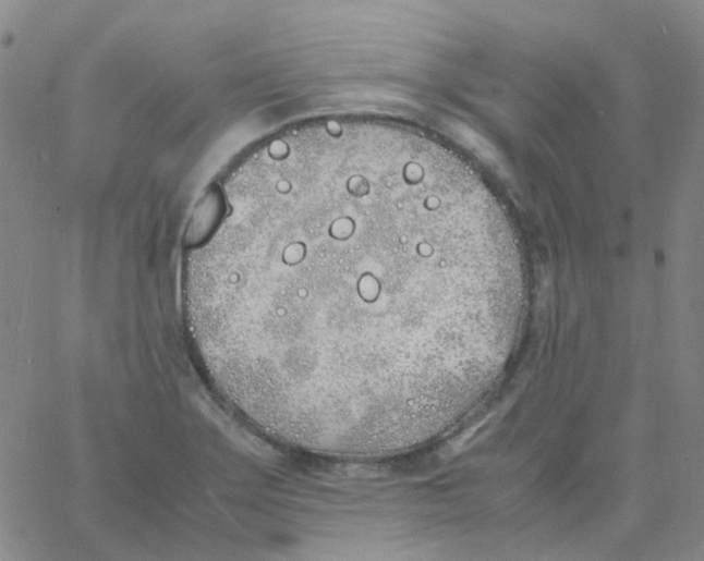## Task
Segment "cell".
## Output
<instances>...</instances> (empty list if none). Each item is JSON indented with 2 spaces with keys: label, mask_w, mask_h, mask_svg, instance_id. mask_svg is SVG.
I'll use <instances>...</instances> for the list:
<instances>
[{
  "label": "cell",
  "mask_w": 704,
  "mask_h": 561,
  "mask_svg": "<svg viewBox=\"0 0 704 561\" xmlns=\"http://www.w3.org/2000/svg\"><path fill=\"white\" fill-rule=\"evenodd\" d=\"M226 214V199L219 187H213L198 202L185 232V244L206 243L219 228Z\"/></svg>",
  "instance_id": "obj_1"
}]
</instances>
